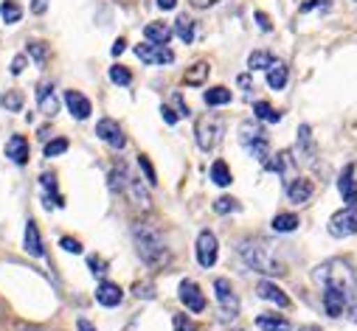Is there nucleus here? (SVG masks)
I'll return each instance as SVG.
<instances>
[{
	"label": "nucleus",
	"instance_id": "nucleus-28",
	"mask_svg": "<svg viewBox=\"0 0 357 331\" xmlns=\"http://www.w3.org/2000/svg\"><path fill=\"white\" fill-rule=\"evenodd\" d=\"M267 85L273 90H282L287 85V65L284 62H276L271 70H267Z\"/></svg>",
	"mask_w": 357,
	"mask_h": 331
},
{
	"label": "nucleus",
	"instance_id": "nucleus-45",
	"mask_svg": "<svg viewBox=\"0 0 357 331\" xmlns=\"http://www.w3.org/2000/svg\"><path fill=\"white\" fill-rule=\"evenodd\" d=\"M132 292H135V298H144V300L155 298V286H152V284H135Z\"/></svg>",
	"mask_w": 357,
	"mask_h": 331
},
{
	"label": "nucleus",
	"instance_id": "nucleus-56",
	"mask_svg": "<svg viewBox=\"0 0 357 331\" xmlns=\"http://www.w3.org/2000/svg\"><path fill=\"white\" fill-rule=\"evenodd\" d=\"M76 328H79V331H96V328H93V323H91V320H84V317L76 323Z\"/></svg>",
	"mask_w": 357,
	"mask_h": 331
},
{
	"label": "nucleus",
	"instance_id": "nucleus-54",
	"mask_svg": "<svg viewBox=\"0 0 357 331\" xmlns=\"http://www.w3.org/2000/svg\"><path fill=\"white\" fill-rule=\"evenodd\" d=\"M124 48H127V42L119 37V40L113 42V56H121V54H124Z\"/></svg>",
	"mask_w": 357,
	"mask_h": 331
},
{
	"label": "nucleus",
	"instance_id": "nucleus-39",
	"mask_svg": "<svg viewBox=\"0 0 357 331\" xmlns=\"http://www.w3.org/2000/svg\"><path fill=\"white\" fill-rule=\"evenodd\" d=\"M87 267H91V273L99 275V278H105V275L110 273V264H107L102 256H91V259H87Z\"/></svg>",
	"mask_w": 357,
	"mask_h": 331
},
{
	"label": "nucleus",
	"instance_id": "nucleus-52",
	"mask_svg": "<svg viewBox=\"0 0 357 331\" xmlns=\"http://www.w3.org/2000/svg\"><path fill=\"white\" fill-rule=\"evenodd\" d=\"M220 0H192V6L195 9H208V6H217Z\"/></svg>",
	"mask_w": 357,
	"mask_h": 331
},
{
	"label": "nucleus",
	"instance_id": "nucleus-1",
	"mask_svg": "<svg viewBox=\"0 0 357 331\" xmlns=\"http://www.w3.org/2000/svg\"><path fill=\"white\" fill-rule=\"evenodd\" d=\"M236 253H239L242 264L248 270L259 273V275H273L276 278V275H284L287 273L284 261L276 253V247L271 241H264V239H253V236L250 239H242L239 247H236Z\"/></svg>",
	"mask_w": 357,
	"mask_h": 331
},
{
	"label": "nucleus",
	"instance_id": "nucleus-61",
	"mask_svg": "<svg viewBox=\"0 0 357 331\" xmlns=\"http://www.w3.org/2000/svg\"><path fill=\"white\" fill-rule=\"evenodd\" d=\"M127 331H132V325H130V328H127Z\"/></svg>",
	"mask_w": 357,
	"mask_h": 331
},
{
	"label": "nucleus",
	"instance_id": "nucleus-23",
	"mask_svg": "<svg viewBox=\"0 0 357 331\" xmlns=\"http://www.w3.org/2000/svg\"><path fill=\"white\" fill-rule=\"evenodd\" d=\"M256 328H261V331H290L293 325H290V320H284L279 314H259Z\"/></svg>",
	"mask_w": 357,
	"mask_h": 331
},
{
	"label": "nucleus",
	"instance_id": "nucleus-2",
	"mask_svg": "<svg viewBox=\"0 0 357 331\" xmlns=\"http://www.w3.org/2000/svg\"><path fill=\"white\" fill-rule=\"evenodd\" d=\"M132 241H135V253L146 267H166L172 261V253L155 225L138 222L132 225Z\"/></svg>",
	"mask_w": 357,
	"mask_h": 331
},
{
	"label": "nucleus",
	"instance_id": "nucleus-27",
	"mask_svg": "<svg viewBox=\"0 0 357 331\" xmlns=\"http://www.w3.org/2000/svg\"><path fill=\"white\" fill-rule=\"evenodd\" d=\"M211 180H214L217 186H222V188L234 183V175H231V169H228L225 160H214V163H211Z\"/></svg>",
	"mask_w": 357,
	"mask_h": 331
},
{
	"label": "nucleus",
	"instance_id": "nucleus-3",
	"mask_svg": "<svg viewBox=\"0 0 357 331\" xmlns=\"http://www.w3.org/2000/svg\"><path fill=\"white\" fill-rule=\"evenodd\" d=\"M110 186H113V191H119L121 197H127L130 205H135L141 211H149L152 208V197H149L146 186L141 183L138 175H132L127 169V163H116L113 169H110Z\"/></svg>",
	"mask_w": 357,
	"mask_h": 331
},
{
	"label": "nucleus",
	"instance_id": "nucleus-16",
	"mask_svg": "<svg viewBox=\"0 0 357 331\" xmlns=\"http://www.w3.org/2000/svg\"><path fill=\"white\" fill-rule=\"evenodd\" d=\"M23 247H26V253L34 256V259H43V256H45V247H43V239H40V230H37V222H34V219L26 222Z\"/></svg>",
	"mask_w": 357,
	"mask_h": 331
},
{
	"label": "nucleus",
	"instance_id": "nucleus-10",
	"mask_svg": "<svg viewBox=\"0 0 357 331\" xmlns=\"http://www.w3.org/2000/svg\"><path fill=\"white\" fill-rule=\"evenodd\" d=\"M135 56L141 62H146V65H172L174 62V54L166 45H155V42L135 45Z\"/></svg>",
	"mask_w": 357,
	"mask_h": 331
},
{
	"label": "nucleus",
	"instance_id": "nucleus-14",
	"mask_svg": "<svg viewBox=\"0 0 357 331\" xmlns=\"http://www.w3.org/2000/svg\"><path fill=\"white\" fill-rule=\"evenodd\" d=\"M65 107L70 110V115H73L76 121L91 118V113H93V104H91V99H84L79 90H68V93H65Z\"/></svg>",
	"mask_w": 357,
	"mask_h": 331
},
{
	"label": "nucleus",
	"instance_id": "nucleus-50",
	"mask_svg": "<svg viewBox=\"0 0 357 331\" xmlns=\"http://www.w3.org/2000/svg\"><path fill=\"white\" fill-rule=\"evenodd\" d=\"M174 104H177V115H189V104L183 102V96H174Z\"/></svg>",
	"mask_w": 357,
	"mask_h": 331
},
{
	"label": "nucleus",
	"instance_id": "nucleus-35",
	"mask_svg": "<svg viewBox=\"0 0 357 331\" xmlns=\"http://www.w3.org/2000/svg\"><path fill=\"white\" fill-rule=\"evenodd\" d=\"M40 186H43V191H45V200H48V197H54V205H56V208H62V205H65L62 194L56 191V177H54V175H43V177H40Z\"/></svg>",
	"mask_w": 357,
	"mask_h": 331
},
{
	"label": "nucleus",
	"instance_id": "nucleus-60",
	"mask_svg": "<svg viewBox=\"0 0 357 331\" xmlns=\"http://www.w3.org/2000/svg\"><path fill=\"white\" fill-rule=\"evenodd\" d=\"M31 331H43V328H31Z\"/></svg>",
	"mask_w": 357,
	"mask_h": 331
},
{
	"label": "nucleus",
	"instance_id": "nucleus-37",
	"mask_svg": "<svg viewBox=\"0 0 357 331\" xmlns=\"http://www.w3.org/2000/svg\"><path fill=\"white\" fill-rule=\"evenodd\" d=\"M110 81H116V85H121V88H130L132 85V73L124 65H116V67H110Z\"/></svg>",
	"mask_w": 357,
	"mask_h": 331
},
{
	"label": "nucleus",
	"instance_id": "nucleus-36",
	"mask_svg": "<svg viewBox=\"0 0 357 331\" xmlns=\"http://www.w3.org/2000/svg\"><path fill=\"white\" fill-rule=\"evenodd\" d=\"M287 166H290V154L287 152H279L273 160H264V169L267 172H276V175H284Z\"/></svg>",
	"mask_w": 357,
	"mask_h": 331
},
{
	"label": "nucleus",
	"instance_id": "nucleus-47",
	"mask_svg": "<svg viewBox=\"0 0 357 331\" xmlns=\"http://www.w3.org/2000/svg\"><path fill=\"white\" fill-rule=\"evenodd\" d=\"M312 9H324V12H326V9H329V0H310V3H304V6H301V12H304V15H307V12H312Z\"/></svg>",
	"mask_w": 357,
	"mask_h": 331
},
{
	"label": "nucleus",
	"instance_id": "nucleus-17",
	"mask_svg": "<svg viewBox=\"0 0 357 331\" xmlns=\"http://www.w3.org/2000/svg\"><path fill=\"white\" fill-rule=\"evenodd\" d=\"M337 191L343 197L346 205H354L357 202V180H354V166H346L337 177Z\"/></svg>",
	"mask_w": 357,
	"mask_h": 331
},
{
	"label": "nucleus",
	"instance_id": "nucleus-55",
	"mask_svg": "<svg viewBox=\"0 0 357 331\" xmlns=\"http://www.w3.org/2000/svg\"><path fill=\"white\" fill-rule=\"evenodd\" d=\"M177 6V0H158V9H163V12H172Z\"/></svg>",
	"mask_w": 357,
	"mask_h": 331
},
{
	"label": "nucleus",
	"instance_id": "nucleus-29",
	"mask_svg": "<svg viewBox=\"0 0 357 331\" xmlns=\"http://www.w3.org/2000/svg\"><path fill=\"white\" fill-rule=\"evenodd\" d=\"M174 34L181 37L186 45H189V42H195V20H192V17H186V15H181V17L174 20Z\"/></svg>",
	"mask_w": 357,
	"mask_h": 331
},
{
	"label": "nucleus",
	"instance_id": "nucleus-38",
	"mask_svg": "<svg viewBox=\"0 0 357 331\" xmlns=\"http://www.w3.org/2000/svg\"><path fill=\"white\" fill-rule=\"evenodd\" d=\"M65 152H68V140L65 138H54V140L45 143V157H59Z\"/></svg>",
	"mask_w": 357,
	"mask_h": 331
},
{
	"label": "nucleus",
	"instance_id": "nucleus-8",
	"mask_svg": "<svg viewBox=\"0 0 357 331\" xmlns=\"http://www.w3.org/2000/svg\"><path fill=\"white\" fill-rule=\"evenodd\" d=\"M195 253H197V264L200 267H214L217 264V256H220V244H217V236L211 230H203L197 236V247H195Z\"/></svg>",
	"mask_w": 357,
	"mask_h": 331
},
{
	"label": "nucleus",
	"instance_id": "nucleus-34",
	"mask_svg": "<svg viewBox=\"0 0 357 331\" xmlns=\"http://www.w3.org/2000/svg\"><path fill=\"white\" fill-rule=\"evenodd\" d=\"M23 93L20 90H6V93H0V107H6L9 113H20L23 110Z\"/></svg>",
	"mask_w": 357,
	"mask_h": 331
},
{
	"label": "nucleus",
	"instance_id": "nucleus-46",
	"mask_svg": "<svg viewBox=\"0 0 357 331\" xmlns=\"http://www.w3.org/2000/svg\"><path fill=\"white\" fill-rule=\"evenodd\" d=\"M26 65H29V54H17V56L12 59V73L20 76V73L26 70Z\"/></svg>",
	"mask_w": 357,
	"mask_h": 331
},
{
	"label": "nucleus",
	"instance_id": "nucleus-12",
	"mask_svg": "<svg viewBox=\"0 0 357 331\" xmlns=\"http://www.w3.org/2000/svg\"><path fill=\"white\" fill-rule=\"evenodd\" d=\"M96 135H99L107 146H113V149H124V146H127V138H124L121 127H119L113 118H102V121L96 124Z\"/></svg>",
	"mask_w": 357,
	"mask_h": 331
},
{
	"label": "nucleus",
	"instance_id": "nucleus-53",
	"mask_svg": "<svg viewBox=\"0 0 357 331\" xmlns=\"http://www.w3.org/2000/svg\"><path fill=\"white\" fill-rule=\"evenodd\" d=\"M236 81H239V88H242L245 93H250V90H253V85H250V76H248V73H245V76H239Z\"/></svg>",
	"mask_w": 357,
	"mask_h": 331
},
{
	"label": "nucleus",
	"instance_id": "nucleus-41",
	"mask_svg": "<svg viewBox=\"0 0 357 331\" xmlns=\"http://www.w3.org/2000/svg\"><path fill=\"white\" fill-rule=\"evenodd\" d=\"M214 211H217V213H234V211H239V202H236L234 197H220V200L214 202Z\"/></svg>",
	"mask_w": 357,
	"mask_h": 331
},
{
	"label": "nucleus",
	"instance_id": "nucleus-21",
	"mask_svg": "<svg viewBox=\"0 0 357 331\" xmlns=\"http://www.w3.org/2000/svg\"><path fill=\"white\" fill-rule=\"evenodd\" d=\"M310 197H312V183H310V180L296 177V180L287 183V200H290V202L304 205V202H310Z\"/></svg>",
	"mask_w": 357,
	"mask_h": 331
},
{
	"label": "nucleus",
	"instance_id": "nucleus-4",
	"mask_svg": "<svg viewBox=\"0 0 357 331\" xmlns=\"http://www.w3.org/2000/svg\"><path fill=\"white\" fill-rule=\"evenodd\" d=\"M239 146L250 154V157H256V160H267L271 157V140H267V132L256 124V121H242L239 124Z\"/></svg>",
	"mask_w": 357,
	"mask_h": 331
},
{
	"label": "nucleus",
	"instance_id": "nucleus-43",
	"mask_svg": "<svg viewBox=\"0 0 357 331\" xmlns=\"http://www.w3.org/2000/svg\"><path fill=\"white\" fill-rule=\"evenodd\" d=\"M59 244H62V250H68V253H73V256H79V253H82V244H79L76 239H70V236H62V239H59Z\"/></svg>",
	"mask_w": 357,
	"mask_h": 331
},
{
	"label": "nucleus",
	"instance_id": "nucleus-22",
	"mask_svg": "<svg viewBox=\"0 0 357 331\" xmlns=\"http://www.w3.org/2000/svg\"><path fill=\"white\" fill-rule=\"evenodd\" d=\"M144 37H146V42L169 45V40H172V29H169L166 23H149V26L144 29Z\"/></svg>",
	"mask_w": 357,
	"mask_h": 331
},
{
	"label": "nucleus",
	"instance_id": "nucleus-59",
	"mask_svg": "<svg viewBox=\"0 0 357 331\" xmlns=\"http://www.w3.org/2000/svg\"><path fill=\"white\" fill-rule=\"evenodd\" d=\"M231 331H242V328H231Z\"/></svg>",
	"mask_w": 357,
	"mask_h": 331
},
{
	"label": "nucleus",
	"instance_id": "nucleus-19",
	"mask_svg": "<svg viewBox=\"0 0 357 331\" xmlns=\"http://www.w3.org/2000/svg\"><path fill=\"white\" fill-rule=\"evenodd\" d=\"M6 157L15 163V166H23L29 163V140L23 135H12L6 140Z\"/></svg>",
	"mask_w": 357,
	"mask_h": 331
},
{
	"label": "nucleus",
	"instance_id": "nucleus-30",
	"mask_svg": "<svg viewBox=\"0 0 357 331\" xmlns=\"http://www.w3.org/2000/svg\"><path fill=\"white\" fill-rule=\"evenodd\" d=\"M0 17H3V23H6V26L20 23L23 9L17 6V0H3V3H0Z\"/></svg>",
	"mask_w": 357,
	"mask_h": 331
},
{
	"label": "nucleus",
	"instance_id": "nucleus-6",
	"mask_svg": "<svg viewBox=\"0 0 357 331\" xmlns=\"http://www.w3.org/2000/svg\"><path fill=\"white\" fill-rule=\"evenodd\" d=\"M329 236L335 239H349L357 233V205H346L343 211H337L332 219H329Z\"/></svg>",
	"mask_w": 357,
	"mask_h": 331
},
{
	"label": "nucleus",
	"instance_id": "nucleus-18",
	"mask_svg": "<svg viewBox=\"0 0 357 331\" xmlns=\"http://www.w3.org/2000/svg\"><path fill=\"white\" fill-rule=\"evenodd\" d=\"M256 292H259V298H261V300H267V303H276V306H282V309H287V306H290L287 292H284L282 286H276L273 281H261V284L256 286Z\"/></svg>",
	"mask_w": 357,
	"mask_h": 331
},
{
	"label": "nucleus",
	"instance_id": "nucleus-20",
	"mask_svg": "<svg viewBox=\"0 0 357 331\" xmlns=\"http://www.w3.org/2000/svg\"><path fill=\"white\" fill-rule=\"evenodd\" d=\"M96 300H99L102 306H107V309H113V306H119V303L124 300V292H121V286H119V284H110V281H102V284L96 286Z\"/></svg>",
	"mask_w": 357,
	"mask_h": 331
},
{
	"label": "nucleus",
	"instance_id": "nucleus-51",
	"mask_svg": "<svg viewBox=\"0 0 357 331\" xmlns=\"http://www.w3.org/2000/svg\"><path fill=\"white\" fill-rule=\"evenodd\" d=\"M256 23H259V29H261V31H271V20H267V15L256 12Z\"/></svg>",
	"mask_w": 357,
	"mask_h": 331
},
{
	"label": "nucleus",
	"instance_id": "nucleus-49",
	"mask_svg": "<svg viewBox=\"0 0 357 331\" xmlns=\"http://www.w3.org/2000/svg\"><path fill=\"white\" fill-rule=\"evenodd\" d=\"M45 9H48V0H31V12L34 15H45Z\"/></svg>",
	"mask_w": 357,
	"mask_h": 331
},
{
	"label": "nucleus",
	"instance_id": "nucleus-13",
	"mask_svg": "<svg viewBox=\"0 0 357 331\" xmlns=\"http://www.w3.org/2000/svg\"><path fill=\"white\" fill-rule=\"evenodd\" d=\"M324 309L329 317H340L346 309V286H337V284L324 286Z\"/></svg>",
	"mask_w": 357,
	"mask_h": 331
},
{
	"label": "nucleus",
	"instance_id": "nucleus-9",
	"mask_svg": "<svg viewBox=\"0 0 357 331\" xmlns=\"http://www.w3.org/2000/svg\"><path fill=\"white\" fill-rule=\"evenodd\" d=\"M312 278H315L318 284H324V286H329V284L349 286V270H346L343 261H326V264H321V267L312 273Z\"/></svg>",
	"mask_w": 357,
	"mask_h": 331
},
{
	"label": "nucleus",
	"instance_id": "nucleus-7",
	"mask_svg": "<svg viewBox=\"0 0 357 331\" xmlns=\"http://www.w3.org/2000/svg\"><path fill=\"white\" fill-rule=\"evenodd\" d=\"M214 295H217V303H220V312H222L225 320L239 317V298H236V292H234L228 278H217L214 281Z\"/></svg>",
	"mask_w": 357,
	"mask_h": 331
},
{
	"label": "nucleus",
	"instance_id": "nucleus-33",
	"mask_svg": "<svg viewBox=\"0 0 357 331\" xmlns=\"http://www.w3.org/2000/svg\"><path fill=\"white\" fill-rule=\"evenodd\" d=\"M253 115H256L259 121H267V124H279V121H282V113L273 110L267 102H256V104H253Z\"/></svg>",
	"mask_w": 357,
	"mask_h": 331
},
{
	"label": "nucleus",
	"instance_id": "nucleus-48",
	"mask_svg": "<svg viewBox=\"0 0 357 331\" xmlns=\"http://www.w3.org/2000/svg\"><path fill=\"white\" fill-rule=\"evenodd\" d=\"M160 115H163V121H166L169 127H174V124H177V118H181V115H177V113L172 110V107H166V104L160 107Z\"/></svg>",
	"mask_w": 357,
	"mask_h": 331
},
{
	"label": "nucleus",
	"instance_id": "nucleus-57",
	"mask_svg": "<svg viewBox=\"0 0 357 331\" xmlns=\"http://www.w3.org/2000/svg\"><path fill=\"white\" fill-rule=\"evenodd\" d=\"M349 317H351V323H357V303L349 306Z\"/></svg>",
	"mask_w": 357,
	"mask_h": 331
},
{
	"label": "nucleus",
	"instance_id": "nucleus-15",
	"mask_svg": "<svg viewBox=\"0 0 357 331\" xmlns=\"http://www.w3.org/2000/svg\"><path fill=\"white\" fill-rule=\"evenodd\" d=\"M37 104H40V113L45 118H54L59 113V99L54 93V85H48V81H43V85L37 88Z\"/></svg>",
	"mask_w": 357,
	"mask_h": 331
},
{
	"label": "nucleus",
	"instance_id": "nucleus-40",
	"mask_svg": "<svg viewBox=\"0 0 357 331\" xmlns=\"http://www.w3.org/2000/svg\"><path fill=\"white\" fill-rule=\"evenodd\" d=\"M26 54H29L37 65H45V59H48V51H45V45H43V42H29Z\"/></svg>",
	"mask_w": 357,
	"mask_h": 331
},
{
	"label": "nucleus",
	"instance_id": "nucleus-5",
	"mask_svg": "<svg viewBox=\"0 0 357 331\" xmlns=\"http://www.w3.org/2000/svg\"><path fill=\"white\" fill-rule=\"evenodd\" d=\"M222 132H225V124H222V118H217V115H203L200 121H197V127H195V138H197V146L203 149V152H214L217 146H220V140H222Z\"/></svg>",
	"mask_w": 357,
	"mask_h": 331
},
{
	"label": "nucleus",
	"instance_id": "nucleus-42",
	"mask_svg": "<svg viewBox=\"0 0 357 331\" xmlns=\"http://www.w3.org/2000/svg\"><path fill=\"white\" fill-rule=\"evenodd\" d=\"M138 166H141V172H144V177H146V183L155 186V183H158V180H155V169H152V163H149L146 154H138Z\"/></svg>",
	"mask_w": 357,
	"mask_h": 331
},
{
	"label": "nucleus",
	"instance_id": "nucleus-44",
	"mask_svg": "<svg viewBox=\"0 0 357 331\" xmlns=\"http://www.w3.org/2000/svg\"><path fill=\"white\" fill-rule=\"evenodd\" d=\"M174 331H197V325H195L186 314H177V317H174Z\"/></svg>",
	"mask_w": 357,
	"mask_h": 331
},
{
	"label": "nucleus",
	"instance_id": "nucleus-24",
	"mask_svg": "<svg viewBox=\"0 0 357 331\" xmlns=\"http://www.w3.org/2000/svg\"><path fill=\"white\" fill-rule=\"evenodd\" d=\"M208 73H211V67H208V62H195L189 70H186V85L189 88H200V85H206V79H208Z\"/></svg>",
	"mask_w": 357,
	"mask_h": 331
},
{
	"label": "nucleus",
	"instance_id": "nucleus-58",
	"mask_svg": "<svg viewBox=\"0 0 357 331\" xmlns=\"http://www.w3.org/2000/svg\"><path fill=\"white\" fill-rule=\"evenodd\" d=\"M298 331H318L315 325H307V328H298Z\"/></svg>",
	"mask_w": 357,
	"mask_h": 331
},
{
	"label": "nucleus",
	"instance_id": "nucleus-25",
	"mask_svg": "<svg viewBox=\"0 0 357 331\" xmlns=\"http://www.w3.org/2000/svg\"><path fill=\"white\" fill-rule=\"evenodd\" d=\"M203 102L208 107H225V104H231V90L228 88H208L203 93Z\"/></svg>",
	"mask_w": 357,
	"mask_h": 331
},
{
	"label": "nucleus",
	"instance_id": "nucleus-31",
	"mask_svg": "<svg viewBox=\"0 0 357 331\" xmlns=\"http://www.w3.org/2000/svg\"><path fill=\"white\" fill-rule=\"evenodd\" d=\"M273 65H276V59H273V54H267V51H253L248 56V67L250 70H271Z\"/></svg>",
	"mask_w": 357,
	"mask_h": 331
},
{
	"label": "nucleus",
	"instance_id": "nucleus-32",
	"mask_svg": "<svg viewBox=\"0 0 357 331\" xmlns=\"http://www.w3.org/2000/svg\"><path fill=\"white\" fill-rule=\"evenodd\" d=\"M271 227H273L276 233H293V230L298 227V216H296V213H276L273 222H271Z\"/></svg>",
	"mask_w": 357,
	"mask_h": 331
},
{
	"label": "nucleus",
	"instance_id": "nucleus-11",
	"mask_svg": "<svg viewBox=\"0 0 357 331\" xmlns=\"http://www.w3.org/2000/svg\"><path fill=\"white\" fill-rule=\"evenodd\" d=\"M177 298H181V303L189 312H203L206 309V295L200 292V286L195 281H181V286H177Z\"/></svg>",
	"mask_w": 357,
	"mask_h": 331
},
{
	"label": "nucleus",
	"instance_id": "nucleus-26",
	"mask_svg": "<svg viewBox=\"0 0 357 331\" xmlns=\"http://www.w3.org/2000/svg\"><path fill=\"white\" fill-rule=\"evenodd\" d=\"M298 152L304 154V160H312L315 157V143H312V129L307 124L298 127Z\"/></svg>",
	"mask_w": 357,
	"mask_h": 331
}]
</instances>
